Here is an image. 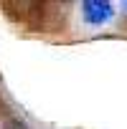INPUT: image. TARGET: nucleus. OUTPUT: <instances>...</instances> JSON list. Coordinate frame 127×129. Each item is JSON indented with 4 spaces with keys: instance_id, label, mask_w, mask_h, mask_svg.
I'll return each instance as SVG.
<instances>
[{
    "instance_id": "1",
    "label": "nucleus",
    "mask_w": 127,
    "mask_h": 129,
    "mask_svg": "<svg viewBox=\"0 0 127 129\" xmlns=\"http://www.w3.org/2000/svg\"><path fill=\"white\" fill-rule=\"evenodd\" d=\"M81 15H84V23H89V25H104L114 18V3H109V0H87V3H81Z\"/></svg>"
},
{
    "instance_id": "2",
    "label": "nucleus",
    "mask_w": 127,
    "mask_h": 129,
    "mask_svg": "<svg viewBox=\"0 0 127 129\" xmlns=\"http://www.w3.org/2000/svg\"><path fill=\"white\" fill-rule=\"evenodd\" d=\"M122 10H127V3H122Z\"/></svg>"
}]
</instances>
